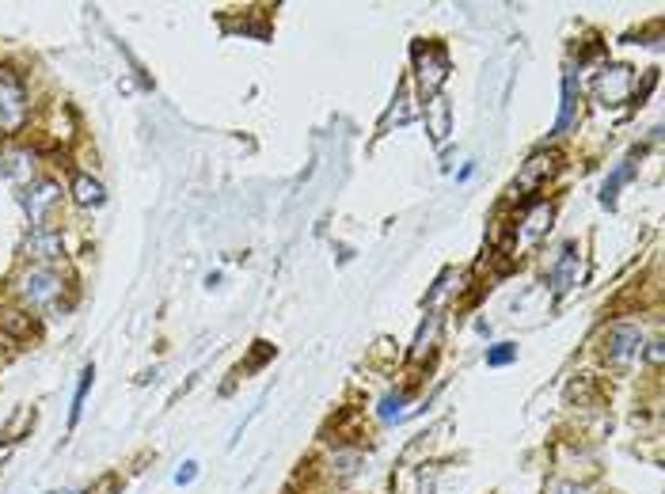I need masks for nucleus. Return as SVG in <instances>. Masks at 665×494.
<instances>
[{"label": "nucleus", "mask_w": 665, "mask_h": 494, "mask_svg": "<svg viewBox=\"0 0 665 494\" xmlns=\"http://www.w3.org/2000/svg\"><path fill=\"white\" fill-rule=\"evenodd\" d=\"M631 160H635V156H627L624 164L612 171V179L605 183V190H601V202H605V206H616V194H620V187H624L627 179H631V171H635V164H631Z\"/></svg>", "instance_id": "obj_14"}, {"label": "nucleus", "mask_w": 665, "mask_h": 494, "mask_svg": "<svg viewBox=\"0 0 665 494\" xmlns=\"http://www.w3.org/2000/svg\"><path fill=\"white\" fill-rule=\"evenodd\" d=\"M513 358H517V346H513V342H498L494 350H487V365H494V369H498V365H510Z\"/></svg>", "instance_id": "obj_18"}, {"label": "nucleus", "mask_w": 665, "mask_h": 494, "mask_svg": "<svg viewBox=\"0 0 665 494\" xmlns=\"http://www.w3.org/2000/svg\"><path fill=\"white\" fill-rule=\"evenodd\" d=\"M578 255H582L578 244H563L559 263L551 266V289H555V297H563V293H570L578 285V274H582V259Z\"/></svg>", "instance_id": "obj_7"}, {"label": "nucleus", "mask_w": 665, "mask_h": 494, "mask_svg": "<svg viewBox=\"0 0 665 494\" xmlns=\"http://www.w3.org/2000/svg\"><path fill=\"white\" fill-rule=\"evenodd\" d=\"M95 380V369L92 365H84V373H80V384H76L73 392V407H69V422H76L80 418V411H84V399H88V388H92Z\"/></svg>", "instance_id": "obj_16"}, {"label": "nucleus", "mask_w": 665, "mask_h": 494, "mask_svg": "<svg viewBox=\"0 0 665 494\" xmlns=\"http://www.w3.org/2000/svg\"><path fill=\"white\" fill-rule=\"evenodd\" d=\"M54 494H73V491H54Z\"/></svg>", "instance_id": "obj_23"}, {"label": "nucleus", "mask_w": 665, "mask_h": 494, "mask_svg": "<svg viewBox=\"0 0 665 494\" xmlns=\"http://www.w3.org/2000/svg\"><path fill=\"white\" fill-rule=\"evenodd\" d=\"M551 168H555V156H551V152H536L529 164L521 168V175H517V183H513V187L517 190H536L551 175Z\"/></svg>", "instance_id": "obj_9"}, {"label": "nucleus", "mask_w": 665, "mask_h": 494, "mask_svg": "<svg viewBox=\"0 0 665 494\" xmlns=\"http://www.w3.org/2000/svg\"><path fill=\"white\" fill-rule=\"evenodd\" d=\"M57 206H61V187H57L54 179H35V183H27V190H23V209H27V217H31V228H50V217H54Z\"/></svg>", "instance_id": "obj_4"}, {"label": "nucleus", "mask_w": 665, "mask_h": 494, "mask_svg": "<svg viewBox=\"0 0 665 494\" xmlns=\"http://www.w3.org/2000/svg\"><path fill=\"white\" fill-rule=\"evenodd\" d=\"M548 225H551V206L548 202H536V206L529 209V217H525V232H529V236H540Z\"/></svg>", "instance_id": "obj_17"}, {"label": "nucleus", "mask_w": 665, "mask_h": 494, "mask_svg": "<svg viewBox=\"0 0 665 494\" xmlns=\"http://www.w3.org/2000/svg\"><path fill=\"white\" fill-rule=\"evenodd\" d=\"M415 69H418V84H422V92L437 95V88L445 84V73H449V57H445L441 46L426 42V46H418L415 50Z\"/></svg>", "instance_id": "obj_5"}, {"label": "nucleus", "mask_w": 665, "mask_h": 494, "mask_svg": "<svg viewBox=\"0 0 665 494\" xmlns=\"http://www.w3.org/2000/svg\"><path fill=\"white\" fill-rule=\"evenodd\" d=\"M399 403H403V396H396V399H384V411H380V415H384V418L399 415Z\"/></svg>", "instance_id": "obj_21"}, {"label": "nucleus", "mask_w": 665, "mask_h": 494, "mask_svg": "<svg viewBox=\"0 0 665 494\" xmlns=\"http://www.w3.org/2000/svg\"><path fill=\"white\" fill-rule=\"evenodd\" d=\"M650 361H654V365L662 361V342H650Z\"/></svg>", "instance_id": "obj_22"}, {"label": "nucleus", "mask_w": 665, "mask_h": 494, "mask_svg": "<svg viewBox=\"0 0 665 494\" xmlns=\"http://www.w3.org/2000/svg\"><path fill=\"white\" fill-rule=\"evenodd\" d=\"M0 171L12 183H35V152L31 149H8L0 156Z\"/></svg>", "instance_id": "obj_8"}, {"label": "nucleus", "mask_w": 665, "mask_h": 494, "mask_svg": "<svg viewBox=\"0 0 665 494\" xmlns=\"http://www.w3.org/2000/svg\"><path fill=\"white\" fill-rule=\"evenodd\" d=\"M0 327L8 331V335H19V339H27V335H35V320L27 316V312H0Z\"/></svg>", "instance_id": "obj_15"}, {"label": "nucleus", "mask_w": 665, "mask_h": 494, "mask_svg": "<svg viewBox=\"0 0 665 494\" xmlns=\"http://www.w3.org/2000/svg\"><path fill=\"white\" fill-rule=\"evenodd\" d=\"M426 126H430V137H434L437 145L453 130V111H449V103H445L441 95H434V99L426 103Z\"/></svg>", "instance_id": "obj_10"}, {"label": "nucleus", "mask_w": 665, "mask_h": 494, "mask_svg": "<svg viewBox=\"0 0 665 494\" xmlns=\"http://www.w3.org/2000/svg\"><path fill=\"white\" fill-rule=\"evenodd\" d=\"M548 494H589L586 487H578V483H567V479H559V483H551Z\"/></svg>", "instance_id": "obj_20"}, {"label": "nucleus", "mask_w": 665, "mask_h": 494, "mask_svg": "<svg viewBox=\"0 0 665 494\" xmlns=\"http://www.w3.org/2000/svg\"><path fill=\"white\" fill-rule=\"evenodd\" d=\"M646 335L639 323H612L605 331V361L612 369H631L643 358Z\"/></svg>", "instance_id": "obj_2"}, {"label": "nucleus", "mask_w": 665, "mask_h": 494, "mask_svg": "<svg viewBox=\"0 0 665 494\" xmlns=\"http://www.w3.org/2000/svg\"><path fill=\"white\" fill-rule=\"evenodd\" d=\"M103 198H107V190H103L99 179H92V175H76L73 179V202L76 206L95 209V206H103Z\"/></svg>", "instance_id": "obj_12"}, {"label": "nucleus", "mask_w": 665, "mask_h": 494, "mask_svg": "<svg viewBox=\"0 0 665 494\" xmlns=\"http://www.w3.org/2000/svg\"><path fill=\"white\" fill-rule=\"evenodd\" d=\"M27 118V88L12 69H0V130H19Z\"/></svg>", "instance_id": "obj_3"}, {"label": "nucleus", "mask_w": 665, "mask_h": 494, "mask_svg": "<svg viewBox=\"0 0 665 494\" xmlns=\"http://www.w3.org/2000/svg\"><path fill=\"white\" fill-rule=\"evenodd\" d=\"M23 259L31 266H50L54 259L65 255V244H61V232L57 228H31V236L23 240Z\"/></svg>", "instance_id": "obj_6"}, {"label": "nucleus", "mask_w": 665, "mask_h": 494, "mask_svg": "<svg viewBox=\"0 0 665 494\" xmlns=\"http://www.w3.org/2000/svg\"><path fill=\"white\" fill-rule=\"evenodd\" d=\"M627 88H631V69H624V65L608 69V73L601 76V84H597V92H601L605 103H620L627 95Z\"/></svg>", "instance_id": "obj_11"}, {"label": "nucleus", "mask_w": 665, "mask_h": 494, "mask_svg": "<svg viewBox=\"0 0 665 494\" xmlns=\"http://www.w3.org/2000/svg\"><path fill=\"white\" fill-rule=\"evenodd\" d=\"M61 293H65V278L54 266H31L16 282V297L23 301V308H54Z\"/></svg>", "instance_id": "obj_1"}, {"label": "nucleus", "mask_w": 665, "mask_h": 494, "mask_svg": "<svg viewBox=\"0 0 665 494\" xmlns=\"http://www.w3.org/2000/svg\"><path fill=\"white\" fill-rule=\"evenodd\" d=\"M194 475H198V464H194V460H187V464L175 472V483H179V487H187V483H194Z\"/></svg>", "instance_id": "obj_19"}, {"label": "nucleus", "mask_w": 665, "mask_h": 494, "mask_svg": "<svg viewBox=\"0 0 665 494\" xmlns=\"http://www.w3.org/2000/svg\"><path fill=\"white\" fill-rule=\"evenodd\" d=\"M574 114H578V80H574V73H567L563 76V107L555 118V133H567L574 126Z\"/></svg>", "instance_id": "obj_13"}]
</instances>
